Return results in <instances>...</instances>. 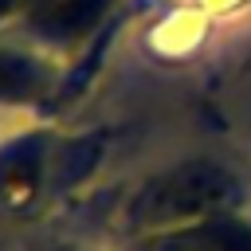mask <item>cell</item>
I'll use <instances>...</instances> for the list:
<instances>
[{"label": "cell", "instance_id": "cell-1", "mask_svg": "<svg viewBox=\"0 0 251 251\" xmlns=\"http://www.w3.org/2000/svg\"><path fill=\"white\" fill-rule=\"evenodd\" d=\"M35 82L31 67H24V59H12V55H0V94H16V90H27Z\"/></svg>", "mask_w": 251, "mask_h": 251}]
</instances>
